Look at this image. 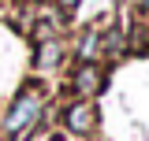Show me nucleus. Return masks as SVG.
<instances>
[{
  "mask_svg": "<svg viewBox=\"0 0 149 141\" xmlns=\"http://www.w3.org/2000/svg\"><path fill=\"white\" fill-rule=\"evenodd\" d=\"M104 52H108V56H119V52H123V30H112V34L104 37Z\"/></svg>",
  "mask_w": 149,
  "mask_h": 141,
  "instance_id": "obj_6",
  "label": "nucleus"
},
{
  "mask_svg": "<svg viewBox=\"0 0 149 141\" xmlns=\"http://www.w3.org/2000/svg\"><path fill=\"white\" fill-rule=\"evenodd\" d=\"M74 89L82 93V97H93V93H101L104 89V74L97 63H82V67L74 70Z\"/></svg>",
  "mask_w": 149,
  "mask_h": 141,
  "instance_id": "obj_3",
  "label": "nucleus"
},
{
  "mask_svg": "<svg viewBox=\"0 0 149 141\" xmlns=\"http://www.w3.org/2000/svg\"><path fill=\"white\" fill-rule=\"evenodd\" d=\"M97 48H101V34H97V30H90V34L78 41V56H82V63H93Z\"/></svg>",
  "mask_w": 149,
  "mask_h": 141,
  "instance_id": "obj_5",
  "label": "nucleus"
},
{
  "mask_svg": "<svg viewBox=\"0 0 149 141\" xmlns=\"http://www.w3.org/2000/svg\"><path fill=\"white\" fill-rule=\"evenodd\" d=\"M63 126L71 130V134H90L93 126H97V111H93L90 100H78V104L67 108V115H63Z\"/></svg>",
  "mask_w": 149,
  "mask_h": 141,
  "instance_id": "obj_2",
  "label": "nucleus"
},
{
  "mask_svg": "<svg viewBox=\"0 0 149 141\" xmlns=\"http://www.w3.org/2000/svg\"><path fill=\"white\" fill-rule=\"evenodd\" d=\"M37 119H41V89H22L15 97V104L4 119V134H22V130H34Z\"/></svg>",
  "mask_w": 149,
  "mask_h": 141,
  "instance_id": "obj_1",
  "label": "nucleus"
},
{
  "mask_svg": "<svg viewBox=\"0 0 149 141\" xmlns=\"http://www.w3.org/2000/svg\"><path fill=\"white\" fill-rule=\"evenodd\" d=\"M56 4H60V8H63V11H74V8H78V4H82V0H56Z\"/></svg>",
  "mask_w": 149,
  "mask_h": 141,
  "instance_id": "obj_7",
  "label": "nucleus"
},
{
  "mask_svg": "<svg viewBox=\"0 0 149 141\" xmlns=\"http://www.w3.org/2000/svg\"><path fill=\"white\" fill-rule=\"evenodd\" d=\"M60 59H63V48H60V41H56V37L37 41V70H52Z\"/></svg>",
  "mask_w": 149,
  "mask_h": 141,
  "instance_id": "obj_4",
  "label": "nucleus"
}]
</instances>
